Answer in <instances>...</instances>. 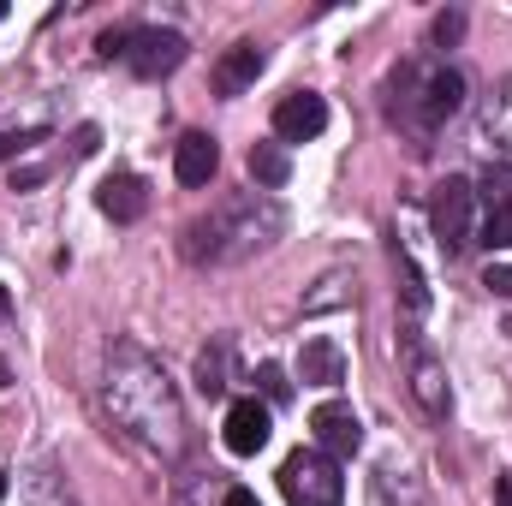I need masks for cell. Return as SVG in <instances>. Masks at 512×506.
<instances>
[{"label":"cell","mask_w":512,"mask_h":506,"mask_svg":"<svg viewBox=\"0 0 512 506\" xmlns=\"http://www.w3.org/2000/svg\"><path fill=\"white\" fill-rule=\"evenodd\" d=\"M215 167H221V149H215V137L209 131H185L179 143H173V173H179V185H209L215 179Z\"/></svg>","instance_id":"12"},{"label":"cell","mask_w":512,"mask_h":506,"mask_svg":"<svg viewBox=\"0 0 512 506\" xmlns=\"http://www.w3.org/2000/svg\"><path fill=\"white\" fill-rule=\"evenodd\" d=\"M429 227H435V245L447 256L471 251L477 245V185L471 179H441L435 203H429Z\"/></svg>","instance_id":"6"},{"label":"cell","mask_w":512,"mask_h":506,"mask_svg":"<svg viewBox=\"0 0 512 506\" xmlns=\"http://www.w3.org/2000/svg\"><path fill=\"white\" fill-rule=\"evenodd\" d=\"M0 18H6V6H0Z\"/></svg>","instance_id":"29"},{"label":"cell","mask_w":512,"mask_h":506,"mask_svg":"<svg viewBox=\"0 0 512 506\" xmlns=\"http://www.w3.org/2000/svg\"><path fill=\"white\" fill-rule=\"evenodd\" d=\"M298 376H304V387H340V381H346V352H340L328 334H316V340H304V352H298Z\"/></svg>","instance_id":"13"},{"label":"cell","mask_w":512,"mask_h":506,"mask_svg":"<svg viewBox=\"0 0 512 506\" xmlns=\"http://www.w3.org/2000/svg\"><path fill=\"white\" fill-rule=\"evenodd\" d=\"M36 137H42V126H30V131L6 126V131H0V161H12V155H24V149H36Z\"/></svg>","instance_id":"21"},{"label":"cell","mask_w":512,"mask_h":506,"mask_svg":"<svg viewBox=\"0 0 512 506\" xmlns=\"http://www.w3.org/2000/svg\"><path fill=\"white\" fill-rule=\"evenodd\" d=\"M280 495L292 506H340L346 501V477L322 447H298L280 465Z\"/></svg>","instance_id":"5"},{"label":"cell","mask_w":512,"mask_h":506,"mask_svg":"<svg viewBox=\"0 0 512 506\" xmlns=\"http://www.w3.org/2000/svg\"><path fill=\"white\" fill-rule=\"evenodd\" d=\"M393 274H399V298H405V316L417 322V316L429 310V286H423V274H417V262H411V256L399 251V245H393Z\"/></svg>","instance_id":"17"},{"label":"cell","mask_w":512,"mask_h":506,"mask_svg":"<svg viewBox=\"0 0 512 506\" xmlns=\"http://www.w3.org/2000/svg\"><path fill=\"white\" fill-rule=\"evenodd\" d=\"M483 286H489V292H501V298H512V268H489V274H483Z\"/></svg>","instance_id":"23"},{"label":"cell","mask_w":512,"mask_h":506,"mask_svg":"<svg viewBox=\"0 0 512 506\" xmlns=\"http://www.w3.org/2000/svg\"><path fill=\"white\" fill-rule=\"evenodd\" d=\"M102 411L108 423L126 435L137 453L173 465L185 453V405H179V387L167 381V370L131 346V340H114L108 346V376H102Z\"/></svg>","instance_id":"1"},{"label":"cell","mask_w":512,"mask_h":506,"mask_svg":"<svg viewBox=\"0 0 512 506\" xmlns=\"http://www.w3.org/2000/svg\"><path fill=\"white\" fill-rule=\"evenodd\" d=\"M477 203H483V227H477V239L495 245V251H512V173H495V179L477 191Z\"/></svg>","instance_id":"10"},{"label":"cell","mask_w":512,"mask_h":506,"mask_svg":"<svg viewBox=\"0 0 512 506\" xmlns=\"http://www.w3.org/2000/svg\"><path fill=\"white\" fill-rule=\"evenodd\" d=\"M96 203H102L108 221H137V215L149 209V185H143L137 173H114V179L96 191Z\"/></svg>","instance_id":"15"},{"label":"cell","mask_w":512,"mask_h":506,"mask_svg":"<svg viewBox=\"0 0 512 506\" xmlns=\"http://www.w3.org/2000/svg\"><path fill=\"white\" fill-rule=\"evenodd\" d=\"M310 429H316V447H322L328 459H352V453L364 447V423H358V411L340 405V399L316 405V411H310Z\"/></svg>","instance_id":"8"},{"label":"cell","mask_w":512,"mask_h":506,"mask_svg":"<svg viewBox=\"0 0 512 506\" xmlns=\"http://www.w3.org/2000/svg\"><path fill=\"white\" fill-rule=\"evenodd\" d=\"M465 108V72L447 60H405L387 84V114L405 131L429 137Z\"/></svg>","instance_id":"3"},{"label":"cell","mask_w":512,"mask_h":506,"mask_svg":"<svg viewBox=\"0 0 512 506\" xmlns=\"http://www.w3.org/2000/svg\"><path fill=\"white\" fill-rule=\"evenodd\" d=\"M221 370H227V352H221V346H209V352L197 358V387H203L209 399H221V393H227V376H221Z\"/></svg>","instance_id":"18"},{"label":"cell","mask_w":512,"mask_h":506,"mask_svg":"<svg viewBox=\"0 0 512 506\" xmlns=\"http://www.w3.org/2000/svg\"><path fill=\"white\" fill-rule=\"evenodd\" d=\"M0 387H12V370H6V358H0Z\"/></svg>","instance_id":"26"},{"label":"cell","mask_w":512,"mask_h":506,"mask_svg":"<svg viewBox=\"0 0 512 506\" xmlns=\"http://www.w3.org/2000/svg\"><path fill=\"white\" fill-rule=\"evenodd\" d=\"M256 387H262V399H268V405H280V399L292 393V381H286L280 364H256Z\"/></svg>","instance_id":"20"},{"label":"cell","mask_w":512,"mask_h":506,"mask_svg":"<svg viewBox=\"0 0 512 506\" xmlns=\"http://www.w3.org/2000/svg\"><path fill=\"white\" fill-rule=\"evenodd\" d=\"M0 501H6V471H0Z\"/></svg>","instance_id":"28"},{"label":"cell","mask_w":512,"mask_h":506,"mask_svg":"<svg viewBox=\"0 0 512 506\" xmlns=\"http://www.w3.org/2000/svg\"><path fill=\"white\" fill-rule=\"evenodd\" d=\"M54 477H60V471H48V465L36 471V483H30V506H78V501H72V489H66V483H54Z\"/></svg>","instance_id":"19"},{"label":"cell","mask_w":512,"mask_h":506,"mask_svg":"<svg viewBox=\"0 0 512 506\" xmlns=\"http://www.w3.org/2000/svg\"><path fill=\"white\" fill-rule=\"evenodd\" d=\"M6 310H12V298H6V286H0V316H6Z\"/></svg>","instance_id":"27"},{"label":"cell","mask_w":512,"mask_h":506,"mask_svg":"<svg viewBox=\"0 0 512 506\" xmlns=\"http://www.w3.org/2000/svg\"><path fill=\"white\" fill-rule=\"evenodd\" d=\"M221 506H262V501H256L251 489H227V501H221Z\"/></svg>","instance_id":"24"},{"label":"cell","mask_w":512,"mask_h":506,"mask_svg":"<svg viewBox=\"0 0 512 506\" xmlns=\"http://www.w3.org/2000/svg\"><path fill=\"white\" fill-rule=\"evenodd\" d=\"M262 66H268L262 42H233V48L221 54V66H215V84H221L227 96H239V90H251L256 78H262Z\"/></svg>","instance_id":"14"},{"label":"cell","mask_w":512,"mask_h":506,"mask_svg":"<svg viewBox=\"0 0 512 506\" xmlns=\"http://www.w3.org/2000/svg\"><path fill=\"white\" fill-rule=\"evenodd\" d=\"M280 233H286V209L268 191H239L221 209H209L203 221H191L179 233V251L197 268H233V262H251L256 251H268Z\"/></svg>","instance_id":"2"},{"label":"cell","mask_w":512,"mask_h":506,"mask_svg":"<svg viewBox=\"0 0 512 506\" xmlns=\"http://www.w3.org/2000/svg\"><path fill=\"white\" fill-rule=\"evenodd\" d=\"M251 179L262 185V191H280V185L292 179V161H286L280 143H256L251 149Z\"/></svg>","instance_id":"16"},{"label":"cell","mask_w":512,"mask_h":506,"mask_svg":"<svg viewBox=\"0 0 512 506\" xmlns=\"http://www.w3.org/2000/svg\"><path fill=\"white\" fill-rule=\"evenodd\" d=\"M459 36H465V12H441V18H435V42H441V48H453Z\"/></svg>","instance_id":"22"},{"label":"cell","mask_w":512,"mask_h":506,"mask_svg":"<svg viewBox=\"0 0 512 506\" xmlns=\"http://www.w3.org/2000/svg\"><path fill=\"white\" fill-rule=\"evenodd\" d=\"M322 126H328V102L316 90L280 96V108H274V137L280 143H310V137H322Z\"/></svg>","instance_id":"9"},{"label":"cell","mask_w":512,"mask_h":506,"mask_svg":"<svg viewBox=\"0 0 512 506\" xmlns=\"http://www.w3.org/2000/svg\"><path fill=\"white\" fill-rule=\"evenodd\" d=\"M268 435H274L268 405H262V399H233V411H227V447H233L239 459H251V453L268 447Z\"/></svg>","instance_id":"11"},{"label":"cell","mask_w":512,"mask_h":506,"mask_svg":"<svg viewBox=\"0 0 512 506\" xmlns=\"http://www.w3.org/2000/svg\"><path fill=\"white\" fill-rule=\"evenodd\" d=\"M126 66L137 78H167V72H179V66H185V36H179V30H131Z\"/></svg>","instance_id":"7"},{"label":"cell","mask_w":512,"mask_h":506,"mask_svg":"<svg viewBox=\"0 0 512 506\" xmlns=\"http://www.w3.org/2000/svg\"><path fill=\"white\" fill-rule=\"evenodd\" d=\"M495 506H512V471L501 477V483H495Z\"/></svg>","instance_id":"25"},{"label":"cell","mask_w":512,"mask_h":506,"mask_svg":"<svg viewBox=\"0 0 512 506\" xmlns=\"http://www.w3.org/2000/svg\"><path fill=\"white\" fill-rule=\"evenodd\" d=\"M399 376H405L411 399H417V411H423L429 423H447V411H453L447 364L435 358V346H429V334H423L417 322H405V328H399Z\"/></svg>","instance_id":"4"}]
</instances>
